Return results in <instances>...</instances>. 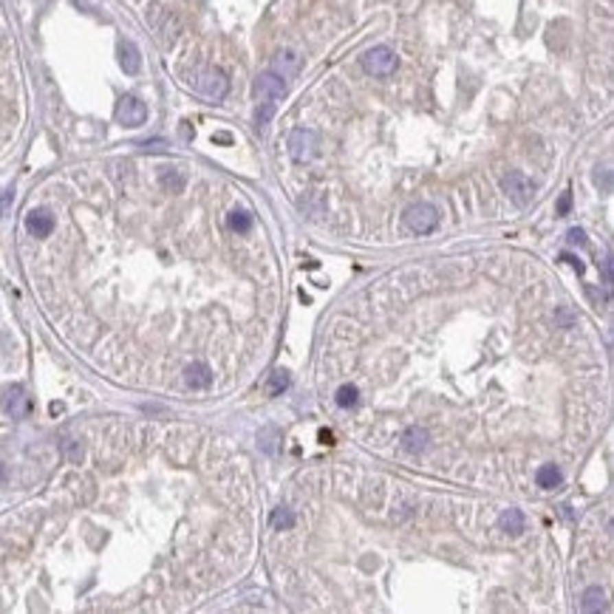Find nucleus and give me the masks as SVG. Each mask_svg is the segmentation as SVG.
Returning <instances> with one entry per match:
<instances>
[{
  "label": "nucleus",
  "instance_id": "a211bd4d",
  "mask_svg": "<svg viewBox=\"0 0 614 614\" xmlns=\"http://www.w3.org/2000/svg\"><path fill=\"white\" fill-rule=\"evenodd\" d=\"M357 399H360L357 385H340L337 388V405L340 408H354V405H357Z\"/></svg>",
  "mask_w": 614,
  "mask_h": 614
},
{
  "label": "nucleus",
  "instance_id": "39448f33",
  "mask_svg": "<svg viewBox=\"0 0 614 614\" xmlns=\"http://www.w3.org/2000/svg\"><path fill=\"white\" fill-rule=\"evenodd\" d=\"M289 156L300 164L312 161L317 156V133L315 130H306V128H297L289 133Z\"/></svg>",
  "mask_w": 614,
  "mask_h": 614
},
{
  "label": "nucleus",
  "instance_id": "412c9836",
  "mask_svg": "<svg viewBox=\"0 0 614 614\" xmlns=\"http://www.w3.org/2000/svg\"><path fill=\"white\" fill-rule=\"evenodd\" d=\"M161 184L168 187L170 193H179L181 187H184V176H179L176 170H164V173H161Z\"/></svg>",
  "mask_w": 614,
  "mask_h": 614
},
{
  "label": "nucleus",
  "instance_id": "bb28decb",
  "mask_svg": "<svg viewBox=\"0 0 614 614\" xmlns=\"http://www.w3.org/2000/svg\"><path fill=\"white\" fill-rule=\"evenodd\" d=\"M603 280H606V286L611 283V255H609L606 261H603Z\"/></svg>",
  "mask_w": 614,
  "mask_h": 614
},
{
  "label": "nucleus",
  "instance_id": "9b49d317",
  "mask_svg": "<svg viewBox=\"0 0 614 614\" xmlns=\"http://www.w3.org/2000/svg\"><path fill=\"white\" fill-rule=\"evenodd\" d=\"M116 57H120V65H122V71L125 74H139L141 71V54H139V49L130 43V40H120V45H116Z\"/></svg>",
  "mask_w": 614,
  "mask_h": 614
},
{
  "label": "nucleus",
  "instance_id": "423d86ee",
  "mask_svg": "<svg viewBox=\"0 0 614 614\" xmlns=\"http://www.w3.org/2000/svg\"><path fill=\"white\" fill-rule=\"evenodd\" d=\"M405 224H408L413 232H419V235H428V232H433L436 224H439V209H436L433 204H413V207H408V212H405Z\"/></svg>",
  "mask_w": 614,
  "mask_h": 614
},
{
  "label": "nucleus",
  "instance_id": "f3484780",
  "mask_svg": "<svg viewBox=\"0 0 614 614\" xmlns=\"http://www.w3.org/2000/svg\"><path fill=\"white\" fill-rule=\"evenodd\" d=\"M289 388V374L286 371H275L272 376H269V385H266V394L269 396H280L283 391Z\"/></svg>",
  "mask_w": 614,
  "mask_h": 614
},
{
  "label": "nucleus",
  "instance_id": "f03ea898",
  "mask_svg": "<svg viewBox=\"0 0 614 614\" xmlns=\"http://www.w3.org/2000/svg\"><path fill=\"white\" fill-rule=\"evenodd\" d=\"M396 65H399V60H396V54L388 49V45H376V49L363 54V68L368 71L371 77H391L396 71Z\"/></svg>",
  "mask_w": 614,
  "mask_h": 614
},
{
  "label": "nucleus",
  "instance_id": "6e6552de",
  "mask_svg": "<svg viewBox=\"0 0 614 614\" xmlns=\"http://www.w3.org/2000/svg\"><path fill=\"white\" fill-rule=\"evenodd\" d=\"M0 402H3V411L12 416V419H26L29 413V396H26V388L23 385H9L3 391V396H0Z\"/></svg>",
  "mask_w": 614,
  "mask_h": 614
},
{
  "label": "nucleus",
  "instance_id": "f257e3e1",
  "mask_svg": "<svg viewBox=\"0 0 614 614\" xmlns=\"http://www.w3.org/2000/svg\"><path fill=\"white\" fill-rule=\"evenodd\" d=\"M193 85H196V91L201 93V97H207V100H212V102L224 100V93H227V88H229L227 77L221 74L218 68H201L198 74H196V80H193Z\"/></svg>",
  "mask_w": 614,
  "mask_h": 614
},
{
  "label": "nucleus",
  "instance_id": "20e7f679",
  "mask_svg": "<svg viewBox=\"0 0 614 614\" xmlns=\"http://www.w3.org/2000/svg\"><path fill=\"white\" fill-rule=\"evenodd\" d=\"M501 187H504V193H507L518 207L530 204L532 196H535V184H532V179L524 176L521 170H510V173L501 179Z\"/></svg>",
  "mask_w": 614,
  "mask_h": 614
},
{
  "label": "nucleus",
  "instance_id": "5701e85b",
  "mask_svg": "<svg viewBox=\"0 0 614 614\" xmlns=\"http://www.w3.org/2000/svg\"><path fill=\"white\" fill-rule=\"evenodd\" d=\"M272 113H275V102H261V108H258V128H266Z\"/></svg>",
  "mask_w": 614,
  "mask_h": 614
},
{
  "label": "nucleus",
  "instance_id": "393cba45",
  "mask_svg": "<svg viewBox=\"0 0 614 614\" xmlns=\"http://www.w3.org/2000/svg\"><path fill=\"white\" fill-rule=\"evenodd\" d=\"M569 244H575V247H586V232L583 229H569Z\"/></svg>",
  "mask_w": 614,
  "mask_h": 614
},
{
  "label": "nucleus",
  "instance_id": "f8f14e48",
  "mask_svg": "<svg viewBox=\"0 0 614 614\" xmlns=\"http://www.w3.org/2000/svg\"><path fill=\"white\" fill-rule=\"evenodd\" d=\"M184 383L190 385V388H196V391L209 388V383H212V371H209V365H207V363H193V365H187V371H184Z\"/></svg>",
  "mask_w": 614,
  "mask_h": 614
},
{
  "label": "nucleus",
  "instance_id": "c85d7f7f",
  "mask_svg": "<svg viewBox=\"0 0 614 614\" xmlns=\"http://www.w3.org/2000/svg\"><path fill=\"white\" fill-rule=\"evenodd\" d=\"M558 320H560L563 326H572V315H569V312H563V309L558 312Z\"/></svg>",
  "mask_w": 614,
  "mask_h": 614
},
{
  "label": "nucleus",
  "instance_id": "4468645a",
  "mask_svg": "<svg viewBox=\"0 0 614 614\" xmlns=\"http://www.w3.org/2000/svg\"><path fill=\"white\" fill-rule=\"evenodd\" d=\"M402 447L408 453H422L424 447H428V431L419 428V424H413V428H408L402 433Z\"/></svg>",
  "mask_w": 614,
  "mask_h": 614
},
{
  "label": "nucleus",
  "instance_id": "0eeeda50",
  "mask_svg": "<svg viewBox=\"0 0 614 614\" xmlns=\"http://www.w3.org/2000/svg\"><path fill=\"white\" fill-rule=\"evenodd\" d=\"M255 93L264 102H277V100L286 97V82H283V77H277L275 71H266V74H261L255 80Z\"/></svg>",
  "mask_w": 614,
  "mask_h": 614
},
{
  "label": "nucleus",
  "instance_id": "ddd939ff",
  "mask_svg": "<svg viewBox=\"0 0 614 614\" xmlns=\"http://www.w3.org/2000/svg\"><path fill=\"white\" fill-rule=\"evenodd\" d=\"M499 527H501L507 535H521V532H524V527H527V521H524V512H521V510H515V507L504 510V512H501V518H499Z\"/></svg>",
  "mask_w": 614,
  "mask_h": 614
},
{
  "label": "nucleus",
  "instance_id": "9d476101",
  "mask_svg": "<svg viewBox=\"0 0 614 614\" xmlns=\"http://www.w3.org/2000/svg\"><path fill=\"white\" fill-rule=\"evenodd\" d=\"M26 229L34 235V238H49L54 229V216L49 209H32L26 216Z\"/></svg>",
  "mask_w": 614,
  "mask_h": 614
},
{
  "label": "nucleus",
  "instance_id": "cd10ccee",
  "mask_svg": "<svg viewBox=\"0 0 614 614\" xmlns=\"http://www.w3.org/2000/svg\"><path fill=\"white\" fill-rule=\"evenodd\" d=\"M563 261H569V264H572V266H575V269H578V275H580V272H583V264H580V261H578V258H572V255H563Z\"/></svg>",
  "mask_w": 614,
  "mask_h": 614
},
{
  "label": "nucleus",
  "instance_id": "2eb2a0df",
  "mask_svg": "<svg viewBox=\"0 0 614 614\" xmlns=\"http://www.w3.org/2000/svg\"><path fill=\"white\" fill-rule=\"evenodd\" d=\"M535 481H538L541 490H555V487H560L563 476H560V470H558L555 464H544V467H538Z\"/></svg>",
  "mask_w": 614,
  "mask_h": 614
},
{
  "label": "nucleus",
  "instance_id": "6ab92c4d",
  "mask_svg": "<svg viewBox=\"0 0 614 614\" xmlns=\"http://www.w3.org/2000/svg\"><path fill=\"white\" fill-rule=\"evenodd\" d=\"M603 589L600 586H592V589H586V595H583V609L586 611H598V609H603Z\"/></svg>",
  "mask_w": 614,
  "mask_h": 614
},
{
  "label": "nucleus",
  "instance_id": "7c9ffc66",
  "mask_svg": "<svg viewBox=\"0 0 614 614\" xmlns=\"http://www.w3.org/2000/svg\"><path fill=\"white\" fill-rule=\"evenodd\" d=\"M0 481H3V467H0Z\"/></svg>",
  "mask_w": 614,
  "mask_h": 614
},
{
  "label": "nucleus",
  "instance_id": "b1692460",
  "mask_svg": "<svg viewBox=\"0 0 614 614\" xmlns=\"http://www.w3.org/2000/svg\"><path fill=\"white\" fill-rule=\"evenodd\" d=\"M569 209H572V190H566L560 198H558V216H569Z\"/></svg>",
  "mask_w": 614,
  "mask_h": 614
},
{
  "label": "nucleus",
  "instance_id": "a878e982",
  "mask_svg": "<svg viewBox=\"0 0 614 614\" xmlns=\"http://www.w3.org/2000/svg\"><path fill=\"white\" fill-rule=\"evenodd\" d=\"M12 198H14V193H12V190H3V193H0V212H3V209H9Z\"/></svg>",
  "mask_w": 614,
  "mask_h": 614
},
{
  "label": "nucleus",
  "instance_id": "dca6fc26",
  "mask_svg": "<svg viewBox=\"0 0 614 614\" xmlns=\"http://www.w3.org/2000/svg\"><path fill=\"white\" fill-rule=\"evenodd\" d=\"M227 224H229V229H235V232H249L252 229V216L247 209H232L229 212V218H227Z\"/></svg>",
  "mask_w": 614,
  "mask_h": 614
},
{
  "label": "nucleus",
  "instance_id": "1a4fd4ad",
  "mask_svg": "<svg viewBox=\"0 0 614 614\" xmlns=\"http://www.w3.org/2000/svg\"><path fill=\"white\" fill-rule=\"evenodd\" d=\"M300 65H303V57L295 52V49H280L272 60V71L283 80H292L300 74Z\"/></svg>",
  "mask_w": 614,
  "mask_h": 614
},
{
  "label": "nucleus",
  "instance_id": "7ed1b4c3",
  "mask_svg": "<svg viewBox=\"0 0 614 614\" xmlns=\"http://www.w3.org/2000/svg\"><path fill=\"white\" fill-rule=\"evenodd\" d=\"M116 122L125 128H139L148 122V105L141 102L133 93H125V97L116 102Z\"/></svg>",
  "mask_w": 614,
  "mask_h": 614
},
{
  "label": "nucleus",
  "instance_id": "aec40b11",
  "mask_svg": "<svg viewBox=\"0 0 614 614\" xmlns=\"http://www.w3.org/2000/svg\"><path fill=\"white\" fill-rule=\"evenodd\" d=\"M272 527H275V530H292V527H295V515H292L289 510H283V507L275 510V512H272Z\"/></svg>",
  "mask_w": 614,
  "mask_h": 614
},
{
  "label": "nucleus",
  "instance_id": "4be33fe9",
  "mask_svg": "<svg viewBox=\"0 0 614 614\" xmlns=\"http://www.w3.org/2000/svg\"><path fill=\"white\" fill-rule=\"evenodd\" d=\"M275 439H277V431H275V428H264V431H261V447H264L266 453H277Z\"/></svg>",
  "mask_w": 614,
  "mask_h": 614
},
{
  "label": "nucleus",
  "instance_id": "c756f323",
  "mask_svg": "<svg viewBox=\"0 0 614 614\" xmlns=\"http://www.w3.org/2000/svg\"><path fill=\"white\" fill-rule=\"evenodd\" d=\"M216 141H221V145H227V141H229V136H227V133H218V136H216Z\"/></svg>",
  "mask_w": 614,
  "mask_h": 614
}]
</instances>
